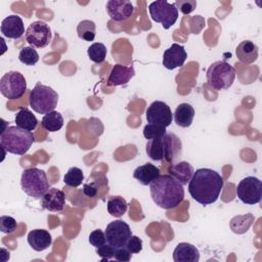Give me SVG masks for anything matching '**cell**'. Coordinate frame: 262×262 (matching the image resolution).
I'll list each match as a JSON object with an SVG mask.
<instances>
[{"instance_id":"8fae6325","label":"cell","mask_w":262,"mask_h":262,"mask_svg":"<svg viewBox=\"0 0 262 262\" xmlns=\"http://www.w3.org/2000/svg\"><path fill=\"white\" fill-rule=\"evenodd\" d=\"M26 41L34 48H44L51 40V29L43 20L33 21L25 34Z\"/></svg>"},{"instance_id":"ffe728a7","label":"cell","mask_w":262,"mask_h":262,"mask_svg":"<svg viewBox=\"0 0 262 262\" xmlns=\"http://www.w3.org/2000/svg\"><path fill=\"white\" fill-rule=\"evenodd\" d=\"M173 260L175 262H198L200 260V252L191 244L179 243L173 251Z\"/></svg>"},{"instance_id":"4fadbf2b","label":"cell","mask_w":262,"mask_h":262,"mask_svg":"<svg viewBox=\"0 0 262 262\" xmlns=\"http://www.w3.org/2000/svg\"><path fill=\"white\" fill-rule=\"evenodd\" d=\"M145 117L148 124L159 125L165 128L171 125L173 119L170 106L161 100H156L149 104L146 108Z\"/></svg>"},{"instance_id":"f546056e","label":"cell","mask_w":262,"mask_h":262,"mask_svg":"<svg viewBox=\"0 0 262 262\" xmlns=\"http://www.w3.org/2000/svg\"><path fill=\"white\" fill-rule=\"evenodd\" d=\"M106 47L104 44L96 42L91 44L88 49H87V54L88 57L90 58L91 61L95 62V63H101L104 61L105 57H106Z\"/></svg>"},{"instance_id":"7402d4cb","label":"cell","mask_w":262,"mask_h":262,"mask_svg":"<svg viewBox=\"0 0 262 262\" xmlns=\"http://www.w3.org/2000/svg\"><path fill=\"white\" fill-rule=\"evenodd\" d=\"M159 176L160 169L150 163L138 166L133 172V177L142 185H149Z\"/></svg>"},{"instance_id":"2e32d148","label":"cell","mask_w":262,"mask_h":262,"mask_svg":"<svg viewBox=\"0 0 262 262\" xmlns=\"http://www.w3.org/2000/svg\"><path fill=\"white\" fill-rule=\"evenodd\" d=\"M66 205V193L55 187L49 188L41 198V206L50 212H61Z\"/></svg>"},{"instance_id":"83f0119b","label":"cell","mask_w":262,"mask_h":262,"mask_svg":"<svg viewBox=\"0 0 262 262\" xmlns=\"http://www.w3.org/2000/svg\"><path fill=\"white\" fill-rule=\"evenodd\" d=\"M254 220L255 217L250 213L246 215H237L231 219L230 228L234 233L243 234L250 228Z\"/></svg>"},{"instance_id":"3957f363","label":"cell","mask_w":262,"mask_h":262,"mask_svg":"<svg viewBox=\"0 0 262 262\" xmlns=\"http://www.w3.org/2000/svg\"><path fill=\"white\" fill-rule=\"evenodd\" d=\"M147 156L154 161H166L172 163L181 157L182 142L174 133H165L147 141L145 145Z\"/></svg>"},{"instance_id":"8992f818","label":"cell","mask_w":262,"mask_h":262,"mask_svg":"<svg viewBox=\"0 0 262 262\" xmlns=\"http://www.w3.org/2000/svg\"><path fill=\"white\" fill-rule=\"evenodd\" d=\"M58 94L51 87L37 83L31 90L29 96L30 106L38 114H47L57 105Z\"/></svg>"},{"instance_id":"6da1fadb","label":"cell","mask_w":262,"mask_h":262,"mask_svg":"<svg viewBox=\"0 0 262 262\" xmlns=\"http://www.w3.org/2000/svg\"><path fill=\"white\" fill-rule=\"evenodd\" d=\"M223 178L215 170L201 168L193 172L188 182L190 196L203 206L215 203L223 188Z\"/></svg>"},{"instance_id":"e575fe53","label":"cell","mask_w":262,"mask_h":262,"mask_svg":"<svg viewBox=\"0 0 262 262\" xmlns=\"http://www.w3.org/2000/svg\"><path fill=\"white\" fill-rule=\"evenodd\" d=\"M115 252H116V248H114L113 246H111L107 243L96 248V254L101 258L102 261H105V260L107 261V260H111L112 258H114Z\"/></svg>"},{"instance_id":"7c38bea8","label":"cell","mask_w":262,"mask_h":262,"mask_svg":"<svg viewBox=\"0 0 262 262\" xmlns=\"http://www.w3.org/2000/svg\"><path fill=\"white\" fill-rule=\"evenodd\" d=\"M104 234L107 244L114 248H121L126 245L127 241L132 235V232L130 226L123 220L119 219L107 224Z\"/></svg>"},{"instance_id":"5bb4252c","label":"cell","mask_w":262,"mask_h":262,"mask_svg":"<svg viewBox=\"0 0 262 262\" xmlns=\"http://www.w3.org/2000/svg\"><path fill=\"white\" fill-rule=\"evenodd\" d=\"M105 8L110 17L116 21L126 20L134 12V5L128 0H110Z\"/></svg>"},{"instance_id":"d4e9b609","label":"cell","mask_w":262,"mask_h":262,"mask_svg":"<svg viewBox=\"0 0 262 262\" xmlns=\"http://www.w3.org/2000/svg\"><path fill=\"white\" fill-rule=\"evenodd\" d=\"M14 122L16 126L26 129L28 131H33L38 125V120L33 115V113L28 107H20L15 115Z\"/></svg>"},{"instance_id":"9c48e42d","label":"cell","mask_w":262,"mask_h":262,"mask_svg":"<svg viewBox=\"0 0 262 262\" xmlns=\"http://www.w3.org/2000/svg\"><path fill=\"white\" fill-rule=\"evenodd\" d=\"M26 90L27 82L19 72H7L0 79V92L8 99L20 98L26 93Z\"/></svg>"},{"instance_id":"ba28073f","label":"cell","mask_w":262,"mask_h":262,"mask_svg":"<svg viewBox=\"0 0 262 262\" xmlns=\"http://www.w3.org/2000/svg\"><path fill=\"white\" fill-rule=\"evenodd\" d=\"M148 11L154 21L162 24L165 30L170 29L178 18V9L174 3L166 0L154 1L148 5Z\"/></svg>"},{"instance_id":"74e56055","label":"cell","mask_w":262,"mask_h":262,"mask_svg":"<svg viewBox=\"0 0 262 262\" xmlns=\"http://www.w3.org/2000/svg\"><path fill=\"white\" fill-rule=\"evenodd\" d=\"M125 247L131 252V254H137L142 250V239L136 235H131Z\"/></svg>"},{"instance_id":"ab89813d","label":"cell","mask_w":262,"mask_h":262,"mask_svg":"<svg viewBox=\"0 0 262 262\" xmlns=\"http://www.w3.org/2000/svg\"><path fill=\"white\" fill-rule=\"evenodd\" d=\"M83 193L86 196H89V198L96 196V194H97V186H96V184L94 182H92V183H85L83 185Z\"/></svg>"},{"instance_id":"f1b7e54d","label":"cell","mask_w":262,"mask_h":262,"mask_svg":"<svg viewBox=\"0 0 262 262\" xmlns=\"http://www.w3.org/2000/svg\"><path fill=\"white\" fill-rule=\"evenodd\" d=\"M95 23L90 19L81 20L77 26L78 37L84 41H93L95 38Z\"/></svg>"},{"instance_id":"836d02e7","label":"cell","mask_w":262,"mask_h":262,"mask_svg":"<svg viewBox=\"0 0 262 262\" xmlns=\"http://www.w3.org/2000/svg\"><path fill=\"white\" fill-rule=\"evenodd\" d=\"M16 220L11 216H1L0 217V230L3 233H11L16 229Z\"/></svg>"},{"instance_id":"d590c367","label":"cell","mask_w":262,"mask_h":262,"mask_svg":"<svg viewBox=\"0 0 262 262\" xmlns=\"http://www.w3.org/2000/svg\"><path fill=\"white\" fill-rule=\"evenodd\" d=\"M174 5L183 14H189L196 8V1L194 0H177Z\"/></svg>"},{"instance_id":"603a6c76","label":"cell","mask_w":262,"mask_h":262,"mask_svg":"<svg viewBox=\"0 0 262 262\" xmlns=\"http://www.w3.org/2000/svg\"><path fill=\"white\" fill-rule=\"evenodd\" d=\"M235 53L239 61L250 64L253 63L258 57V46L250 40H245L237 45Z\"/></svg>"},{"instance_id":"484cf974","label":"cell","mask_w":262,"mask_h":262,"mask_svg":"<svg viewBox=\"0 0 262 262\" xmlns=\"http://www.w3.org/2000/svg\"><path fill=\"white\" fill-rule=\"evenodd\" d=\"M41 126L49 132H55L62 128L63 126V117L60 113L52 111L43 116L41 121Z\"/></svg>"},{"instance_id":"30bf717a","label":"cell","mask_w":262,"mask_h":262,"mask_svg":"<svg viewBox=\"0 0 262 262\" xmlns=\"http://www.w3.org/2000/svg\"><path fill=\"white\" fill-rule=\"evenodd\" d=\"M237 198L246 205H255L262 200V182L254 176L243 178L236 186Z\"/></svg>"},{"instance_id":"8d00e7d4","label":"cell","mask_w":262,"mask_h":262,"mask_svg":"<svg viewBox=\"0 0 262 262\" xmlns=\"http://www.w3.org/2000/svg\"><path fill=\"white\" fill-rule=\"evenodd\" d=\"M89 243L90 245H92L95 248H98L102 245H104L106 243L105 239V234L102 230L100 229H95L93 230L90 234H89Z\"/></svg>"},{"instance_id":"4dcf8cb0","label":"cell","mask_w":262,"mask_h":262,"mask_svg":"<svg viewBox=\"0 0 262 262\" xmlns=\"http://www.w3.org/2000/svg\"><path fill=\"white\" fill-rule=\"evenodd\" d=\"M84 180L83 171L78 167H72L63 176V182L70 187H78Z\"/></svg>"},{"instance_id":"7a4b0ae2","label":"cell","mask_w":262,"mask_h":262,"mask_svg":"<svg viewBox=\"0 0 262 262\" xmlns=\"http://www.w3.org/2000/svg\"><path fill=\"white\" fill-rule=\"evenodd\" d=\"M150 196L154 203L162 209L176 208L184 200V188L171 175H160L149 184Z\"/></svg>"},{"instance_id":"5b68a950","label":"cell","mask_w":262,"mask_h":262,"mask_svg":"<svg viewBox=\"0 0 262 262\" xmlns=\"http://www.w3.org/2000/svg\"><path fill=\"white\" fill-rule=\"evenodd\" d=\"M21 189L29 196L39 200L50 188L46 173L38 168H29L24 170L20 177Z\"/></svg>"},{"instance_id":"1f68e13d","label":"cell","mask_w":262,"mask_h":262,"mask_svg":"<svg viewBox=\"0 0 262 262\" xmlns=\"http://www.w3.org/2000/svg\"><path fill=\"white\" fill-rule=\"evenodd\" d=\"M18 60L26 66H34L39 60V54L34 47H23L18 53Z\"/></svg>"},{"instance_id":"44dd1931","label":"cell","mask_w":262,"mask_h":262,"mask_svg":"<svg viewBox=\"0 0 262 262\" xmlns=\"http://www.w3.org/2000/svg\"><path fill=\"white\" fill-rule=\"evenodd\" d=\"M169 175L174 177L179 183L182 185L188 184L189 180L191 179L193 175V167L185 161L178 162L176 164H172L168 169Z\"/></svg>"},{"instance_id":"4316f807","label":"cell","mask_w":262,"mask_h":262,"mask_svg":"<svg viewBox=\"0 0 262 262\" xmlns=\"http://www.w3.org/2000/svg\"><path fill=\"white\" fill-rule=\"evenodd\" d=\"M106 207H107V212L110 213V215H112L113 217L120 218L126 213L128 204L123 196L112 195L107 201Z\"/></svg>"},{"instance_id":"9a60e30c","label":"cell","mask_w":262,"mask_h":262,"mask_svg":"<svg viewBox=\"0 0 262 262\" xmlns=\"http://www.w3.org/2000/svg\"><path fill=\"white\" fill-rule=\"evenodd\" d=\"M187 57L186 50L183 45L173 43L163 54V66L167 70H174L184 64Z\"/></svg>"},{"instance_id":"52a82bcc","label":"cell","mask_w":262,"mask_h":262,"mask_svg":"<svg viewBox=\"0 0 262 262\" xmlns=\"http://www.w3.org/2000/svg\"><path fill=\"white\" fill-rule=\"evenodd\" d=\"M235 78V69L224 60L213 62L207 70V82L216 90L228 89Z\"/></svg>"},{"instance_id":"cb8c5ba5","label":"cell","mask_w":262,"mask_h":262,"mask_svg":"<svg viewBox=\"0 0 262 262\" xmlns=\"http://www.w3.org/2000/svg\"><path fill=\"white\" fill-rule=\"evenodd\" d=\"M194 118V108L189 103H180L174 112V121L177 126L187 128L191 125Z\"/></svg>"},{"instance_id":"d6a6232c","label":"cell","mask_w":262,"mask_h":262,"mask_svg":"<svg viewBox=\"0 0 262 262\" xmlns=\"http://www.w3.org/2000/svg\"><path fill=\"white\" fill-rule=\"evenodd\" d=\"M166 132V128L163 126L159 125H154V124H147L143 128V136L145 139H154L156 137L164 135Z\"/></svg>"},{"instance_id":"ac0fdd59","label":"cell","mask_w":262,"mask_h":262,"mask_svg":"<svg viewBox=\"0 0 262 262\" xmlns=\"http://www.w3.org/2000/svg\"><path fill=\"white\" fill-rule=\"evenodd\" d=\"M135 75V70L133 66H122V64H115L111 71L107 86H119V85H126L131 78Z\"/></svg>"},{"instance_id":"277c9868","label":"cell","mask_w":262,"mask_h":262,"mask_svg":"<svg viewBox=\"0 0 262 262\" xmlns=\"http://www.w3.org/2000/svg\"><path fill=\"white\" fill-rule=\"evenodd\" d=\"M34 135L31 131L23 129L18 126H10L1 131L0 144L7 152L23 156L25 155L33 142Z\"/></svg>"},{"instance_id":"d6986e66","label":"cell","mask_w":262,"mask_h":262,"mask_svg":"<svg viewBox=\"0 0 262 262\" xmlns=\"http://www.w3.org/2000/svg\"><path fill=\"white\" fill-rule=\"evenodd\" d=\"M28 244L30 247L37 251L41 252L49 248L52 244L51 234L45 229H33L28 233Z\"/></svg>"},{"instance_id":"f35d334b","label":"cell","mask_w":262,"mask_h":262,"mask_svg":"<svg viewBox=\"0 0 262 262\" xmlns=\"http://www.w3.org/2000/svg\"><path fill=\"white\" fill-rule=\"evenodd\" d=\"M114 258L120 262H128L131 259V252L125 246L121 248H116Z\"/></svg>"},{"instance_id":"e0dca14e","label":"cell","mask_w":262,"mask_h":262,"mask_svg":"<svg viewBox=\"0 0 262 262\" xmlns=\"http://www.w3.org/2000/svg\"><path fill=\"white\" fill-rule=\"evenodd\" d=\"M0 30L2 35L8 39H19L26 34L24 21L21 17L16 14H11L5 17L1 23Z\"/></svg>"}]
</instances>
